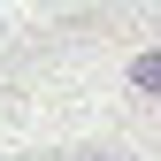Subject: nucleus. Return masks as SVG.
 Instances as JSON below:
<instances>
[{"instance_id": "obj_1", "label": "nucleus", "mask_w": 161, "mask_h": 161, "mask_svg": "<svg viewBox=\"0 0 161 161\" xmlns=\"http://www.w3.org/2000/svg\"><path fill=\"white\" fill-rule=\"evenodd\" d=\"M130 85L138 92H161V54H138V62H130Z\"/></svg>"}]
</instances>
